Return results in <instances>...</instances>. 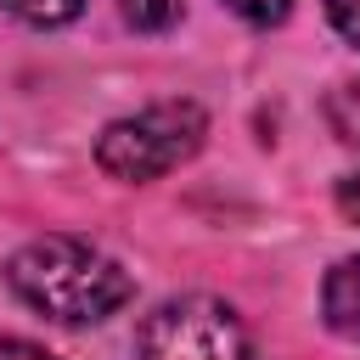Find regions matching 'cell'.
I'll return each mask as SVG.
<instances>
[{
	"instance_id": "1",
	"label": "cell",
	"mask_w": 360,
	"mask_h": 360,
	"mask_svg": "<svg viewBox=\"0 0 360 360\" xmlns=\"http://www.w3.org/2000/svg\"><path fill=\"white\" fill-rule=\"evenodd\" d=\"M6 281L28 309H39L62 326H96V321L118 315L135 292L129 270L112 253H101L96 242H79V236L22 242L6 259Z\"/></svg>"
},
{
	"instance_id": "2",
	"label": "cell",
	"mask_w": 360,
	"mask_h": 360,
	"mask_svg": "<svg viewBox=\"0 0 360 360\" xmlns=\"http://www.w3.org/2000/svg\"><path fill=\"white\" fill-rule=\"evenodd\" d=\"M208 135V118L197 101H158L135 118H118L101 129L96 141V163L124 180V186H141V180H158L169 169H180Z\"/></svg>"
},
{
	"instance_id": "3",
	"label": "cell",
	"mask_w": 360,
	"mask_h": 360,
	"mask_svg": "<svg viewBox=\"0 0 360 360\" xmlns=\"http://www.w3.org/2000/svg\"><path fill=\"white\" fill-rule=\"evenodd\" d=\"M135 360H253L248 332L231 304L186 292L158 304L135 332Z\"/></svg>"
},
{
	"instance_id": "4",
	"label": "cell",
	"mask_w": 360,
	"mask_h": 360,
	"mask_svg": "<svg viewBox=\"0 0 360 360\" xmlns=\"http://www.w3.org/2000/svg\"><path fill=\"white\" fill-rule=\"evenodd\" d=\"M321 315L338 338L360 343V253L354 259H338L321 281Z\"/></svg>"
},
{
	"instance_id": "5",
	"label": "cell",
	"mask_w": 360,
	"mask_h": 360,
	"mask_svg": "<svg viewBox=\"0 0 360 360\" xmlns=\"http://www.w3.org/2000/svg\"><path fill=\"white\" fill-rule=\"evenodd\" d=\"M118 11H124L129 28H141V34H163V28L180 22L186 0H118Z\"/></svg>"
},
{
	"instance_id": "6",
	"label": "cell",
	"mask_w": 360,
	"mask_h": 360,
	"mask_svg": "<svg viewBox=\"0 0 360 360\" xmlns=\"http://www.w3.org/2000/svg\"><path fill=\"white\" fill-rule=\"evenodd\" d=\"M11 17L34 22V28H56V22H73L84 11V0H0Z\"/></svg>"
},
{
	"instance_id": "7",
	"label": "cell",
	"mask_w": 360,
	"mask_h": 360,
	"mask_svg": "<svg viewBox=\"0 0 360 360\" xmlns=\"http://www.w3.org/2000/svg\"><path fill=\"white\" fill-rule=\"evenodd\" d=\"M225 6H231L236 17H248V22H259V28H264V22H281L292 0H225Z\"/></svg>"
},
{
	"instance_id": "8",
	"label": "cell",
	"mask_w": 360,
	"mask_h": 360,
	"mask_svg": "<svg viewBox=\"0 0 360 360\" xmlns=\"http://www.w3.org/2000/svg\"><path fill=\"white\" fill-rule=\"evenodd\" d=\"M326 17L349 45H360V0H326Z\"/></svg>"
},
{
	"instance_id": "9",
	"label": "cell",
	"mask_w": 360,
	"mask_h": 360,
	"mask_svg": "<svg viewBox=\"0 0 360 360\" xmlns=\"http://www.w3.org/2000/svg\"><path fill=\"white\" fill-rule=\"evenodd\" d=\"M332 107H354V118H332V124H338L343 141H360V84H343V90L332 96Z\"/></svg>"
},
{
	"instance_id": "10",
	"label": "cell",
	"mask_w": 360,
	"mask_h": 360,
	"mask_svg": "<svg viewBox=\"0 0 360 360\" xmlns=\"http://www.w3.org/2000/svg\"><path fill=\"white\" fill-rule=\"evenodd\" d=\"M0 360H56V354L28 343V338H0Z\"/></svg>"
},
{
	"instance_id": "11",
	"label": "cell",
	"mask_w": 360,
	"mask_h": 360,
	"mask_svg": "<svg viewBox=\"0 0 360 360\" xmlns=\"http://www.w3.org/2000/svg\"><path fill=\"white\" fill-rule=\"evenodd\" d=\"M338 208H343V219H354V225H360V169L338 180Z\"/></svg>"
}]
</instances>
